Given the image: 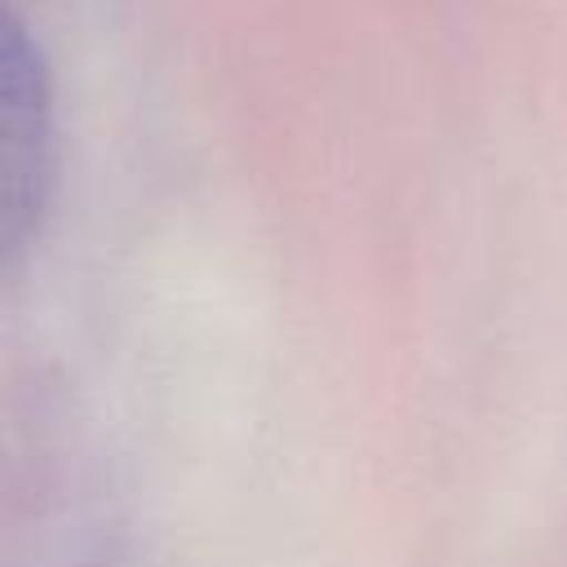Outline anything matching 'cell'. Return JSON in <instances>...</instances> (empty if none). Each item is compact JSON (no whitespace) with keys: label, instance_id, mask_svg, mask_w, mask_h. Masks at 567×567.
I'll use <instances>...</instances> for the list:
<instances>
[{"label":"cell","instance_id":"6da1fadb","mask_svg":"<svg viewBox=\"0 0 567 567\" xmlns=\"http://www.w3.org/2000/svg\"><path fill=\"white\" fill-rule=\"evenodd\" d=\"M53 133H49V93L40 62L27 40L9 31L4 58V137H0V244L4 252H22L35 235L49 195Z\"/></svg>","mask_w":567,"mask_h":567}]
</instances>
